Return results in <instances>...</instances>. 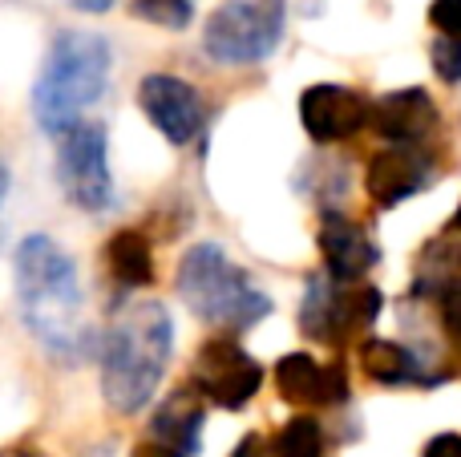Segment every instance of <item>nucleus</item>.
I'll list each match as a JSON object with an SVG mask.
<instances>
[{
    "instance_id": "4",
    "label": "nucleus",
    "mask_w": 461,
    "mask_h": 457,
    "mask_svg": "<svg viewBox=\"0 0 461 457\" xmlns=\"http://www.w3.org/2000/svg\"><path fill=\"white\" fill-rule=\"evenodd\" d=\"M178 296L211 328L243 332L271 316V296L219 243H194L178 264Z\"/></svg>"
},
{
    "instance_id": "2",
    "label": "nucleus",
    "mask_w": 461,
    "mask_h": 457,
    "mask_svg": "<svg viewBox=\"0 0 461 457\" xmlns=\"http://www.w3.org/2000/svg\"><path fill=\"white\" fill-rule=\"evenodd\" d=\"M175 324L167 304L142 300L110 328L102 348V397L113 413H138L158 393V381L170 364Z\"/></svg>"
},
{
    "instance_id": "26",
    "label": "nucleus",
    "mask_w": 461,
    "mask_h": 457,
    "mask_svg": "<svg viewBox=\"0 0 461 457\" xmlns=\"http://www.w3.org/2000/svg\"><path fill=\"white\" fill-rule=\"evenodd\" d=\"M113 0H73V8H81V13H105Z\"/></svg>"
},
{
    "instance_id": "3",
    "label": "nucleus",
    "mask_w": 461,
    "mask_h": 457,
    "mask_svg": "<svg viewBox=\"0 0 461 457\" xmlns=\"http://www.w3.org/2000/svg\"><path fill=\"white\" fill-rule=\"evenodd\" d=\"M110 85V45L97 32H57L32 85V118L45 134H69Z\"/></svg>"
},
{
    "instance_id": "15",
    "label": "nucleus",
    "mask_w": 461,
    "mask_h": 457,
    "mask_svg": "<svg viewBox=\"0 0 461 457\" xmlns=\"http://www.w3.org/2000/svg\"><path fill=\"white\" fill-rule=\"evenodd\" d=\"M203 421H207V413H203L199 393H194V389H178V393H170L167 401L154 409L150 437L170 445V450H178L183 457H191V453H199V445H203Z\"/></svg>"
},
{
    "instance_id": "1",
    "label": "nucleus",
    "mask_w": 461,
    "mask_h": 457,
    "mask_svg": "<svg viewBox=\"0 0 461 457\" xmlns=\"http://www.w3.org/2000/svg\"><path fill=\"white\" fill-rule=\"evenodd\" d=\"M16 304L24 328L53 356H81L89 348L86 296L69 251L49 235H24L13 255Z\"/></svg>"
},
{
    "instance_id": "21",
    "label": "nucleus",
    "mask_w": 461,
    "mask_h": 457,
    "mask_svg": "<svg viewBox=\"0 0 461 457\" xmlns=\"http://www.w3.org/2000/svg\"><path fill=\"white\" fill-rule=\"evenodd\" d=\"M441 324H446V336L461 348V280L441 291Z\"/></svg>"
},
{
    "instance_id": "11",
    "label": "nucleus",
    "mask_w": 461,
    "mask_h": 457,
    "mask_svg": "<svg viewBox=\"0 0 461 457\" xmlns=\"http://www.w3.org/2000/svg\"><path fill=\"white\" fill-rule=\"evenodd\" d=\"M276 389L287 405L300 409H328L348 397V377L340 364H320L312 353H287L276 364Z\"/></svg>"
},
{
    "instance_id": "24",
    "label": "nucleus",
    "mask_w": 461,
    "mask_h": 457,
    "mask_svg": "<svg viewBox=\"0 0 461 457\" xmlns=\"http://www.w3.org/2000/svg\"><path fill=\"white\" fill-rule=\"evenodd\" d=\"M421 457H461V437L457 434H438L429 445H425Z\"/></svg>"
},
{
    "instance_id": "14",
    "label": "nucleus",
    "mask_w": 461,
    "mask_h": 457,
    "mask_svg": "<svg viewBox=\"0 0 461 457\" xmlns=\"http://www.w3.org/2000/svg\"><path fill=\"white\" fill-rule=\"evenodd\" d=\"M425 183H429V158L421 150H413V146H389V150L373 154L368 175H365L368 194L384 211L413 199Z\"/></svg>"
},
{
    "instance_id": "9",
    "label": "nucleus",
    "mask_w": 461,
    "mask_h": 457,
    "mask_svg": "<svg viewBox=\"0 0 461 457\" xmlns=\"http://www.w3.org/2000/svg\"><path fill=\"white\" fill-rule=\"evenodd\" d=\"M138 105L150 118V126L158 130L167 142L186 146L199 138L203 130V97L194 85H186L183 77H170V73H150L138 85Z\"/></svg>"
},
{
    "instance_id": "7",
    "label": "nucleus",
    "mask_w": 461,
    "mask_h": 457,
    "mask_svg": "<svg viewBox=\"0 0 461 457\" xmlns=\"http://www.w3.org/2000/svg\"><path fill=\"white\" fill-rule=\"evenodd\" d=\"M57 186L73 207L110 211L113 207V175H110V142L97 121H81L57 142Z\"/></svg>"
},
{
    "instance_id": "18",
    "label": "nucleus",
    "mask_w": 461,
    "mask_h": 457,
    "mask_svg": "<svg viewBox=\"0 0 461 457\" xmlns=\"http://www.w3.org/2000/svg\"><path fill=\"white\" fill-rule=\"evenodd\" d=\"M271 450H276V457H324V429L316 417L300 413L271 437Z\"/></svg>"
},
{
    "instance_id": "13",
    "label": "nucleus",
    "mask_w": 461,
    "mask_h": 457,
    "mask_svg": "<svg viewBox=\"0 0 461 457\" xmlns=\"http://www.w3.org/2000/svg\"><path fill=\"white\" fill-rule=\"evenodd\" d=\"M373 130L389 146H421L438 130V105L425 89H393L373 102Z\"/></svg>"
},
{
    "instance_id": "22",
    "label": "nucleus",
    "mask_w": 461,
    "mask_h": 457,
    "mask_svg": "<svg viewBox=\"0 0 461 457\" xmlns=\"http://www.w3.org/2000/svg\"><path fill=\"white\" fill-rule=\"evenodd\" d=\"M429 24L441 32V37H461V0H433Z\"/></svg>"
},
{
    "instance_id": "27",
    "label": "nucleus",
    "mask_w": 461,
    "mask_h": 457,
    "mask_svg": "<svg viewBox=\"0 0 461 457\" xmlns=\"http://www.w3.org/2000/svg\"><path fill=\"white\" fill-rule=\"evenodd\" d=\"M5 457H41V453L37 450H8Z\"/></svg>"
},
{
    "instance_id": "6",
    "label": "nucleus",
    "mask_w": 461,
    "mask_h": 457,
    "mask_svg": "<svg viewBox=\"0 0 461 457\" xmlns=\"http://www.w3.org/2000/svg\"><path fill=\"white\" fill-rule=\"evenodd\" d=\"M381 304L384 300L373 283H344L332 275H312L300 304V328L316 345L340 348L381 316Z\"/></svg>"
},
{
    "instance_id": "12",
    "label": "nucleus",
    "mask_w": 461,
    "mask_h": 457,
    "mask_svg": "<svg viewBox=\"0 0 461 457\" xmlns=\"http://www.w3.org/2000/svg\"><path fill=\"white\" fill-rule=\"evenodd\" d=\"M320 255H324V267L332 280L344 283H360L381 259V247L376 239L348 215H324L320 219Z\"/></svg>"
},
{
    "instance_id": "23",
    "label": "nucleus",
    "mask_w": 461,
    "mask_h": 457,
    "mask_svg": "<svg viewBox=\"0 0 461 457\" xmlns=\"http://www.w3.org/2000/svg\"><path fill=\"white\" fill-rule=\"evenodd\" d=\"M230 457H276V450H271V442L263 434H247L243 442L235 445V453Z\"/></svg>"
},
{
    "instance_id": "28",
    "label": "nucleus",
    "mask_w": 461,
    "mask_h": 457,
    "mask_svg": "<svg viewBox=\"0 0 461 457\" xmlns=\"http://www.w3.org/2000/svg\"><path fill=\"white\" fill-rule=\"evenodd\" d=\"M449 231L461 235V207H457V215H454V223H449Z\"/></svg>"
},
{
    "instance_id": "19",
    "label": "nucleus",
    "mask_w": 461,
    "mask_h": 457,
    "mask_svg": "<svg viewBox=\"0 0 461 457\" xmlns=\"http://www.w3.org/2000/svg\"><path fill=\"white\" fill-rule=\"evenodd\" d=\"M130 8L158 29H186L194 16V0H130Z\"/></svg>"
},
{
    "instance_id": "16",
    "label": "nucleus",
    "mask_w": 461,
    "mask_h": 457,
    "mask_svg": "<svg viewBox=\"0 0 461 457\" xmlns=\"http://www.w3.org/2000/svg\"><path fill=\"white\" fill-rule=\"evenodd\" d=\"M102 259H105V272L122 288H146V283H154V247L142 231H130L126 227V231L110 235Z\"/></svg>"
},
{
    "instance_id": "29",
    "label": "nucleus",
    "mask_w": 461,
    "mask_h": 457,
    "mask_svg": "<svg viewBox=\"0 0 461 457\" xmlns=\"http://www.w3.org/2000/svg\"><path fill=\"white\" fill-rule=\"evenodd\" d=\"M94 457H105V453H94Z\"/></svg>"
},
{
    "instance_id": "5",
    "label": "nucleus",
    "mask_w": 461,
    "mask_h": 457,
    "mask_svg": "<svg viewBox=\"0 0 461 457\" xmlns=\"http://www.w3.org/2000/svg\"><path fill=\"white\" fill-rule=\"evenodd\" d=\"M284 37V0H227L203 24V49L219 65H255Z\"/></svg>"
},
{
    "instance_id": "20",
    "label": "nucleus",
    "mask_w": 461,
    "mask_h": 457,
    "mask_svg": "<svg viewBox=\"0 0 461 457\" xmlns=\"http://www.w3.org/2000/svg\"><path fill=\"white\" fill-rule=\"evenodd\" d=\"M429 61H433V73L449 85L461 81V37H438L429 49Z\"/></svg>"
},
{
    "instance_id": "8",
    "label": "nucleus",
    "mask_w": 461,
    "mask_h": 457,
    "mask_svg": "<svg viewBox=\"0 0 461 457\" xmlns=\"http://www.w3.org/2000/svg\"><path fill=\"white\" fill-rule=\"evenodd\" d=\"M191 385H194V393L207 397L219 409H243L259 393L263 369H259V361H251L247 348L219 336L199 348V356L191 364Z\"/></svg>"
},
{
    "instance_id": "17",
    "label": "nucleus",
    "mask_w": 461,
    "mask_h": 457,
    "mask_svg": "<svg viewBox=\"0 0 461 457\" xmlns=\"http://www.w3.org/2000/svg\"><path fill=\"white\" fill-rule=\"evenodd\" d=\"M360 369L376 385H433V377H425L421 364L413 361L409 348H401L397 340H365L360 345Z\"/></svg>"
},
{
    "instance_id": "25",
    "label": "nucleus",
    "mask_w": 461,
    "mask_h": 457,
    "mask_svg": "<svg viewBox=\"0 0 461 457\" xmlns=\"http://www.w3.org/2000/svg\"><path fill=\"white\" fill-rule=\"evenodd\" d=\"M130 457H183V453L170 450V445H162V442H154V437H150V442H138L134 450H130Z\"/></svg>"
},
{
    "instance_id": "10",
    "label": "nucleus",
    "mask_w": 461,
    "mask_h": 457,
    "mask_svg": "<svg viewBox=\"0 0 461 457\" xmlns=\"http://www.w3.org/2000/svg\"><path fill=\"white\" fill-rule=\"evenodd\" d=\"M300 121L312 142H344L373 126V102L348 85H308L300 97Z\"/></svg>"
}]
</instances>
